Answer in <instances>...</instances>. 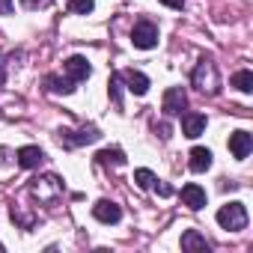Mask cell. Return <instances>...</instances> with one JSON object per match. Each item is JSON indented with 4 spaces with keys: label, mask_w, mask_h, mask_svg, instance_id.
<instances>
[{
    "label": "cell",
    "mask_w": 253,
    "mask_h": 253,
    "mask_svg": "<svg viewBox=\"0 0 253 253\" xmlns=\"http://www.w3.org/2000/svg\"><path fill=\"white\" fill-rule=\"evenodd\" d=\"M21 3H24L27 9H39V6H45V0H21Z\"/></svg>",
    "instance_id": "cell-25"
},
{
    "label": "cell",
    "mask_w": 253,
    "mask_h": 253,
    "mask_svg": "<svg viewBox=\"0 0 253 253\" xmlns=\"http://www.w3.org/2000/svg\"><path fill=\"white\" fill-rule=\"evenodd\" d=\"M134 182H137V188H143V191H152V185H155L158 179H155V173H152V170L140 167V170H134Z\"/></svg>",
    "instance_id": "cell-19"
},
{
    "label": "cell",
    "mask_w": 253,
    "mask_h": 253,
    "mask_svg": "<svg viewBox=\"0 0 253 253\" xmlns=\"http://www.w3.org/2000/svg\"><path fill=\"white\" fill-rule=\"evenodd\" d=\"M0 250H3V244H0Z\"/></svg>",
    "instance_id": "cell-27"
},
{
    "label": "cell",
    "mask_w": 253,
    "mask_h": 253,
    "mask_svg": "<svg viewBox=\"0 0 253 253\" xmlns=\"http://www.w3.org/2000/svg\"><path fill=\"white\" fill-rule=\"evenodd\" d=\"M12 9H15L12 0H0V15H12Z\"/></svg>",
    "instance_id": "cell-22"
},
{
    "label": "cell",
    "mask_w": 253,
    "mask_h": 253,
    "mask_svg": "<svg viewBox=\"0 0 253 253\" xmlns=\"http://www.w3.org/2000/svg\"><path fill=\"white\" fill-rule=\"evenodd\" d=\"M101 137V131L95 128V125H84V128L72 131V128H60L57 131V140L66 146V149H78V146H86V143H95Z\"/></svg>",
    "instance_id": "cell-3"
},
{
    "label": "cell",
    "mask_w": 253,
    "mask_h": 253,
    "mask_svg": "<svg viewBox=\"0 0 253 253\" xmlns=\"http://www.w3.org/2000/svg\"><path fill=\"white\" fill-rule=\"evenodd\" d=\"M164 6H170V9H185V0H161Z\"/></svg>",
    "instance_id": "cell-24"
},
{
    "label": "cell",
    "mask_w": 253,
    "mask_h": 253,
    "mask_svg": "<svg viewBox=\"0 0 253 253\" xmlns=\"http://www.w3.org/2000/svg\"><path fill=\"white\" fill-rule=\"evenodd\" d=\"M119 78L125 81L128 92H134V95H146V92H149V78H146L143 72H134V69H128V72H119Z\"/></svg>",
    "instance_id": "cell-10"
},
{
    "label": "cell",
    "mask_w": 253,
    "mask_h": 253,
    "mask_svg": "<svg viewBox=\"0 0 253 253\" xmlns=\"http://www.w3.org/2000/svg\"><path fill=\"white\" fill-rule=\"evenodd\" d=\"M182 250H209V241L197 232V229H188L182 235Z\"/></svg>",
    "instance_id": "cell-16"
},
{
    "label": "cell",
    "mask_w": 253,
    "mask_h": 253,
    "mask_svg": "<svg viewBox=\"0 0 253 253\" xmlns=\"http://www.w3.org/2000/svg\"><path fill=\"white\" fill-rule=\"evenodd\" d=\"M232 86H235L238 92H253V72H250V69H238V72L232 75Z\"/></svg>",
    "instance_id": "cell-17"
},
{
    "label": "cell",
    "mask_w": 253,
    "mask_h": 253,
    "mask_svg": "<svg viewBox=\"0 0 253 253\" xmlns=\"http://www.w3.org/2000/svg\"><path fill=\"white\" fill-rule=\"evenodd\" d=\"M250 149H253V137L247 131H232L229 134V152H232V158L244 161L250 155Z\"/></svg>",
    "instance_id": "cell-9"
},
{
    "label": "cell",
    "mask_w": 253,
    "mask_h": 253,
    "mask_svg": "<svg viewBox=\"0 0 253 253\" xmlns=\"http://www.w3.org/2000/svg\"><path fill=\"white\" fill-rule=\"evenodd\" d=\"M27 191H30V197H36L42 206H54V203L63 197L66 185H63V179H60V176H54V173H45V176L33 179Z\"/></svg>",
    "instance_id": "cell-2"
},
{
    "label": "cell",
    "mask_w": 253,
    "mask_h": 253,
    "mask_svg": "<svg viewBox=\"0 0 253 253\" xmlns=\"http://www.w3.org/2000/svg\"><path fill=\"white\" fill-rule=\"evenodd\" d=\"M152 188H155V191H158V194H161V197H173V188H170V185H164V182H161V185H158V182H155V185H152Z\"/></svg>",
    "instance_id": "cell-23"
},
{
    "label": "cell",
    "mask_w": 253,
    "mask_h": 253,
    "mask_svg": "<svg viewBox=\"0 0 253 253\" xmlns=\"http://www.w3.org/2000/svg\"><path fill=\"white\" fill-rule=\"evenodd\" d=\"M191 84L206 92V95H217L220 92V72H217V63L211 57H200V63L194 66L191 72Z\"/></svg>",
    "instance_id": "cell-1"
},
{
    "label": "cell",
    "mask_w": 253,
    "mask_h": 253,
    "mask_svg": "<svg viewBox=\"0 0 253 253\" xmlns=\"http://www.w3.org/2000/svg\"><path fill=\"white\" fill-rule=\"evenodd\" d=\"M185 104H188V95H185V89H182V86H170V89L164 92L161 110H164L167 116H176V113H182V110H185Z\"/></svg>",
    "instance_id": "cell-6"
},
{
    "label": "cell",
    "mask_w": 253,
    "mask_h": 253,
    "mask_svg": "<svg viewBox=\"0 0 253 253\" xmlns=\"http://www.w3.org/2000/svg\"><path fill=\"white\" fill-rule=\"evenodd\" d=\"M15 158H18V167H24V170H36V167L45 161V152H42L39 146H21V149L15 152Z\"/></svg>",
    "instance_id": "cell-11"
},
{
    "label": "cell",
    "mask_w": 253,
    "mask_h": 253,
    "mask_svg": "<svg viewBox=\"0 0 253 253\" xmlns=\"http://www.w3.org/2000/svg\"><path fill=\"white\" fill-rule=\"evenodd\" d=\"M45 84H48V89H51V92H63V95L75 92V81H69V78H57V75H48V78H45Z\"/></svg>",
    "instance_id": "cell-18"
},
{
    "label": "cell",
    "mask_w": 253,
    "mask_h": 253,
    "mask_svg": "<svg viewBox=\"0 0 253 253\" xmlns=\"http://www.w3.org/2000/svg\"><path fill=\"white\" fill-rule=\"evenodd\" d=\"M63 69H66V75H69V81H75V84H81V81H86L89 78V63H86V57H69L66 63H63Z\"/></svg>",
    "instance_id": "cell-8"
},
{
    "label": "cell",
    "mask_w": 253,
    "mask_h": 253,
    "mask_svg": "<svg viewBox=\"0 0 253 253\" xmlns=\"http://www.w3.org/2000/svg\"><path fill=\"white\" fill-rule=\"evenodd\" d=\"M188 167H191L194 173H206V170L211 167V149H206V146H194V149H191V161H188Z\"/></svg>",
    "instance_id": "cell-14"
},
{
    "label": "cell",
    "mask_w": 253,
    "mask_h": 253,
    "mask_svg": "<svg viewBox=\"0 0 253 253\" xmlns=\"http://www.w3.org/2000/svg\"><path fill=\"white\" fill-rule=\"evenodd\" d=\"M107 89H110V98H113V104H116V107H122V78H119V72H113V75H110V84H107Z\"/></svg>",
    "instance_id": "cell-20"
},
{
    "label": "cell",
    "mask_w": 253,
    "mask_h": 253,
    "mask_svg": "<svg viewBox=\"0 0 253 253\" xmlns=\"http://www.w3.org/2000/svg\"><path fill=\"white\" fill-rule=\"evenodd\" d=\"M95 9V0H69V12L75 15H89Z\"/></svg>",
    "instance_id": "cell-21"
},
{
    "label": "cell",
    "mask_w": 253,
    "mask_h": 253,
    "mask_svg": "<svg viewBox=\"0 0 253 253\" xmlns=\"http://www.w3.org/2000/svg\"><path fill=\"white\" fill-rule=\"evenodd\" d=\"M3 81H6V72H3V63H0V86H3Z\"/></svg>",
    "instance_id": "cell-26"
},
{
    "label": "cell",
    "mask_w": 253,
    "mask_h": 253,
    "mask_svg": "<svg viewBox=\"0 0 253 253\" xmlns=\"http://www.w3.org/2000/svg\"><path fill=\"white\" fill-rule=\"evenodd\" d=\"M182 203H185L191 211H200V209L206 206V191H203L197 182H191V185L182 188Z\"/></svg>",
    "instance_id": "cell-12"
},
{
    "label": "cell",
    "mask_w": 253,
    "mask_h": 253,
    "mask_svg": "<svg viewBox=\"0 0 253 253\" xmlns=\"http://www.w3.org/2000/svg\"><path fill=\"white\" fill-rule=\"evenodd\" d=\"M182 131H185V137H200L206 131V116L203 113H185L182 116Z\"/></svg>",
    "instance_id": "cell-13"
},
{
    "label": "cell",
    "mask_w": 253,
    "mask_h": 253,
    "mask_svg": "<svg viewBox=\"0 0 253 253\" xmlns=\"http://www.w3.org/2000/svg\"><path fill=\"white\" fill-rule=\"evenodd\" d=\"M92 217L101 220V223H119L122 220V209L116 203H110V200H98L92 206Z\"/></svg>",
    "instance_id": "cell-7"
},
{
    "label": "cell",
    "mask_w": 253,
    "mask_h": 253,
    "mask_svg": "<svg viewBox=\"0 0 253 253\" xmlns=\"http://www.w3.org/2000/svg\"><path fill=\"white\" fill-rule=\"evenodd\" d=\"M217 223H220L223 229H229V232L244 229V226H247V209H244V203H226V206H220Z\"/></svg>",
    "instance_id": "cell-4"
},
{
    "label": "cell",
    "mask_w": 253,
    "mask_h": 253,
    "mask_svg": "<svg viewBox=\"0 0 253 253\" xmlns=\"http://www.w3.org/2000/svg\"><path fill=\"white\" fill-rule=\"evenodd\" d=\"M131 45L134 48H140V51H152L155 45H158V27L152 24V21H137L134 24V30H131Z\"/></svg>",
    "instance_id": "cell-5"
},
{
    "label": "cell",
    "mask_w": 253,
    "mask_h": 253,
    "mask_svg": "<svg viewBox=\"0 0 253 253\" xmlns=\"http://www.w3.org/2000/svg\"><path fill=\"white\" fill-rule=\"evenodd\" d=\"M95 164H101V167H122L125 164V152L122 149H101L95 155Z\"/></svg>",
    "instance_id": "cell-15"
}]
</instances>
